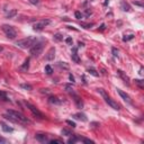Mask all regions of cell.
<instances>
[{"mask_svg":"<svg viewBox=\"0 0 144 144\" xmlns=\"http://www.w3.org/2000/svg\"><path fill=\"white\" fill-rule=\"evenodd\" d=\"M133 38H134V35L131 34V35L124 36V37H123V41H124V42H127V41H130V39H133Z\"/></svg>","mask_w":144,"mask_h":144,"instance_id":"cell-24","label":"cell"},{"mask_svg":"<svg viewBox=\"0 0 144 144\" xmlns=\"http://www.w3.org/2000/svg\"><path fill=\"white\" fill-rule=\"evenodd\" d=\"M50 23H51L50 19H42V20H39V21H37V23L35 24L34 27H33V29L36 30V32H41V30L44 29Z\"/></svg>","mask_w":144,"mask_h":144,"instance_id":"cell-7","label":"cell"},{"mask_svg":"<svg viewBox=\"0 0 144 144\" xmlns=\"http://www.w3.org/2000/svg\"><path fill=\"white\" fill-rule=\"evenodd\" d=\"M29 2L30 4H33V5H38L39 0H29Z\"/></svg>","mask_w":144,"mask_h":144,"instance_id":"cell-35","label":"cell"},{"mask_svg":"<svg viewBox=\"0 0 144 144\" xmlns=\"http://www.w3.org/2000/svg\"><path fill=\"white\" fill-rule=\"evenodd\" d=\"M54 39H55V41H57V42H60V41H62V39H63V36L61 34H55L54 35Z\"/></svg>","mask_w":144,"mask_h":144,"instance_id":"cell-25","label":"cell"},{"mask_svg":"<svg viewBox=\"0 0 144 144\" xmlns=\"http://www.w3.org/2000/svg\"><path fill=\"white\" fill-rule=\"evenodd\" d=\"M117 73H118V75L121 77V78L124 80L125 83H126L127 86H130V78H128V77H127L126 74H125V73H124L123 71H122V70H117Z\"/></svg>","mask_w":144,"mask_h":144,"instance_id":"cell-11","label":"cell"},{"mask_svg":"<svg viewBox=\"0 0 144 144\" xmlns=\"http://www.w3.org/2000/svg\"><path fill=\"white\" fill-rule=\"evenodd\" d=\"M0 143H6V139H4V137L0 136Z\"/></svg>","mask_w":144,"mask_h":144,"instance_id":"cell-37","label":"cell"},{"mask_svg":"<svg viewBox=\"0 0 144 144\" xmlns=\"http://www.w3.org/2000/svg\"><path fill=\"white\" fill-rule=\"evenodd\" d=\"M0 125H1V127H2V131L6 132V133H11V132H14L13 127H9L8 125H6L5 123H0Z\"/></svg>","mask_w":144,"mask_h":144,"instance_id":"cell-16","label":"cell"},{"mask_svg":"<svg viewBox=\"0 0 144 144\" xmlns=\"http://www.w3.org/2000/svg\"><path fill=\"white\" fill-rule=\"evenodd\" d=\"M69 79H70V81H71L72 83H73V82H74V77H73L72 74H70V75H69Z\"/></svg>","mask_w":144,"mask_h":144,"instance_id":"cell-36","label":"cell"},{"mask_svg":"<svg viewBox=\"0 0 144 144\" xmlns=\"http://www.w3.org/2000/svg\"><path fill=\"white\" fill-rule=\"evenodd\" d=\"M25 105H26V107L28 108L30 112H32V114L35 116V117H37V118H41V119H43V118H45V115L43 114V113L39 110L38 108H36V107L34 106V105H32V104H29V103H25Z\"/></svg>","mask_w":144,"mask_h":144,"instance_id":"cell-6","label":"cell"},{"mask_svg":"<svg viewBox=\"0 0 144 144\" xmlns=\"http://www.w3.org/2000/svg\"><path fill=\"white\" fill-rule=\"evenodd\" d=\"M1 51H2V47H1V46H0V52H1Z\"/></svg>","mask_w":144,"mask_h":144,"instance_id":"cell-42","label":"cell"},{"mask_svg":"<svg viewBox=\"0 0 144 144\" xmlns=\"http://www.w3.org/2000/svg\"><path fill=\"white\" fill-rule=\"evenodd\" d=\"M28 69H29V59H26L25 61H24V63L19 66V70L23 71V72H27Z\"/></svg>","mask_w":144,"mask_h":144,"instance_id":"cell-12","label":"cell"},{"mask_svg":"<svg viewBox=\"0 0 144 144\" xmlns=\"http://www.w3.org/2000/svg\"><path fill=\"white\" fill-rule=\"evenodd\" d=\"M72 96L74 97V101L77 104V106H78V108H82V106H83V103H82V100L80 99V97L77 96V95L73 94V92H72Z\"/></svg>","mask_w":144,"mask_h":144,"instance_id":"cell-15","label":"cell"},{"mask_svg":"<svg viewBox=\"0 0 144 144\" xmlns=\"http://www.w3.org/2000/svg\"><path fill=\"white\" fill-rule=\"evenodd\" d=\"M78 141H81L80 137L77 136V135H72V136L68 140V143H69V144H74L75 142H78Z\"/></svg>","mask_w":144,"mask_h":144,"instance_id":"cell-17","label":"cell"},{"mask_svg":"<svg viewBox=\"0 0 144 144\" xmlns=\"http://www.w3.org/2000/svg\"><path fill=\"white\" fill-rule=\"evenodd\" d=\"M66 124H69L70 126H72V127H75V123L72 121H66Z\"/></svg>","mask_w":144,"mask_h":144,"instance_id":"cell-33","label":"cell"},{"mask_svg":"<svg viewBox=\"0 0 144 144\" xmlns=\"http://www.w3.org/2000/svg\"><path fill=\"white\" fill-rule=\"evenodd\" d=\"M50 143H52V144H63V141L62 140H51V141H48Z\"/></svg>","mask_w":144,"mask_h":144,"instance_id":"cell-26","label":"cell"},{"mask_svg":"<svg viewBox=\"0 0 144 144\" xmlns=\"http://www.w3.org/2000/svg\"><path fill=\"white\" fill-rule=\"evenodd\" d=\"M36 41H37L36 37H26V38L19 39V41L16 43V45L20 48H30Z\"/></svg>","mask_w":144,"mask_h":144,"instance_id":"cell-3","label":"cell"},{"mask_svg":"<svg viewBox=\"0 0 144 144\" xmlns=\"http://www.w3.org/2000/svg\"><path fill=\"white\" fill-rule=\"evenodd\" d=\"M72 117L75 118V119H78V121H82V122L87 121V116H86L84 114H82V113H78V114L72 115Z\"/></svg>","mask_w":144,"mask_h":144,"instance_id":"cell-13","label":"cell"},{"mask_svg":"<svg viewBox=\"0 0 144 144\" xmlns=\"http://www.w3.org/2000/svg\"><path fill=\"white\" fill-rule=\"evenodd\" d=\"M75 17L78 18V19H81V17H82V14L80 13V11H75Z\"/></svg>","mask_w":144,"mask_h":144,"instance_id":"cell-32","label":"cell"},{"mask_svg":"<svg viewBox=\"0 0 144 144\" xmlns=\"http://www.w3.org/2000/svg\"><path fill=\"white\" fill-rule=\"evenodd\" d=\"M0 99L5 100V101H8V97H7V95H6V92H4V91H0Z\"/></svg>","mask_w":144,"mask_h":144,"instance_id":"cell-19","label":"cell"},{"mask_svg":"<svg viewBox=\"0 0 144 144\" xmlns=\"http://www.w3.org/2000/svg\"><path fill=\"white\" fill-rule=\"evenodd\" d=\"M35 139L37 140L38 142H41V143H47L48 141H50V140L47 139V136L45 135V134H36V135H35Z\"/></svg>","mask_w":144,"mask_h":144,"instance_id":"cell-9","label":"cell"},{"mask_svg":"<svg viewBox=\"0 0 144 144\" xmlns=\"http://www.w3.org/2000/svg\"><path fill=\"white\" fill-rule=\"evenodd\" d=\"M5 117L9 119V121L14 122V123H18V124L25 125V124L29 123L28 118H27L26 116H24L21 113L16 112V110H11V109L7 110V115H5Z\"/></svg>","mask_w":144,"mask_h":144,"instance_id":"cell-1","label":"cell"},{"mask_svg":"<svg viewBox=\"0 0 144 144\" xmlns=\"http://www.w3.org/2000/svg\"><path fill=\"white\" fill-rule=\"evenodd\" d=\"M61 133H62V135H68V136L71 135V132L68 131V130H65V128H64V130H62V132H61Z\"/></svg>","mask_w":144,"mask_h":144,"instance_id":"cell-27","label":"cell"},{"mask_svg":"<svg viewBox=\"0 0 144 144\" xmlns=\"http://www.w3.org/2000/svg\"><path fill=\"white\" fill-rule=\"evenodd\" d=\"M71 57H72V61H74L75 63L80 62V59H79V56H78V50H77V48H73V50H72Z\"/></svg>","mask_w":144,"mask_h":144,"instance_id":"cell-14","label":"cell"},{"mask_svg":"<svg viewBox=\"0 0 144 144\" xmlns=\"http://www.w3.org/2000/svg\"><path fill=\"white\" fill-rule=\"evenodd\" d=\"M81 141H82L83 143H94V141L88 140V139H81Z\"/></svg>","mask_w":144,"mask_h":144,"instance_id":"cell-34","label":"cell"},{"mask_svg":"<svg viewBox=\"0 0 144 144\" xmlns=\"http://www.w3.org/2000/svg\"><path fill=\"white\" fill-rule=\"evenodd\" d=\"M89 15H91V11H89V10H86V16H89Z\"/></svg>","mask_w":144,"mask_h":144,"instance_id":"cell-39","label":"cell"},{"mask_svg":"<svg viewBox=\"0 0 144 144\" xmlns=\"http://www.w3.org/2000/svg\"><path fill=\"white\" fill-rule=\"evenodd\" d=\"M81 26L84 27V28H90V27L94 26V24L92 23H91V24H81Z\"/></svg>","mask_w":144,"mask_h":144,"instance_id":"cell-29","label":"cell"},{"mask_svg":"<svg viewBox=\"0 0 144 144\" xmlns=\"http://www.w3.org/2000/svg\"><path fill=\"white\" fill-rule=\"evenodd\" d=\"M54 57H55V48L51 47L50 51L47 52V54L45 55V59H46L47 61H52V60H54Z\"/></svg>","mask_w":144,"mask_h":144,"instance_id":"cell-10","label":"cell"},{"mask_svg":"<svg viewBox=\"0 0 144 144\" xmlns=\"http://www.w3.org/2000/svg\"><path fill=\"white\" fill-rule=\"evenodd\" d=\"M44 71L46 72L47 74H52V73H53V69H52L51 65H46L45 66V69H44Z\"/></svg>","mask_w":144,"mask_h":144,"instance_id":"cell-20","label":"cell"},{"mask_svg":"<svg viewBox=\"0 0 144 144\" xmlns=\"http://www.w3.org/2000/svg\"><path fill=\"white\" fill-rule=\"evenodd\" d=\"M112 52H113V55H114L115 57H117V56H118V51L116 50L115 47H113V48H112Z\"/></svg>","mask_w":144,"mask_h":144,"instance_id":"cell-30","label":"cell"},{"mask_svg":"<svg viewBox=\"0 0 144 144\" xmlns=\"http://www.w3.org/2000/svg\"><path fill=\"white\" fill-rule=\"evenodd\" d=\"M21 88H24L26 90H32V86H29V84H21Z\"/></svg>","mask_w":144,"mask_h":144,"instance_id":"cell-28","label":"cell"},{"mask_svg":"<svg viewBox=\"0 0 144 144\" xmlns=\"http://www.w3.org/2000/svg\"><path fill=\"white\" fill-rule=\"evenodd\" d=\"M65 43H66V44H68V45H72V43H73L72 38H71V37H68V38L65 39Z\"/></svg>","mask_w":144,"mask_h":144,"instance_id":"cell-31","label":"cell"},{"mask_svg":"<svg viewBox=\"0 0 144 144\" xmlns=\"http://www.w3.org/2000/svg\"><path fill=\"white\" fill-rule=\"evenodd\" d=\"M135 5H137V6H140V7H142V4H140V2H135Z\"/></svg>","mask_w":144,"mask_h":144,"instance_id":"cell-41","label":"cell"},{"mask_svg":"<svg viewBox=\"0 0 144 144\" xmlns=\"http://www.w3.org/2000/svg\"><path fill=\"white\" fill-rule=\"evenodd\" d=\"M88 72H89L90 74H92L94 77H99V73H98V72H97V71H96V70H95L94 68L89 69V70H88Z\"/></svg>","mask_w":144,"mask_h":144,"instance_id":"cell-21","label":"cell"},{"mask_svg":"<svg viewBox=\"0 0 144 144\" xmlns=\"http://www.w3.org/2000/svg\"><path fill=\"white\" fill-rule=\"evenodd\" d=\"M16 15H17V10H16V9H13V10L9 11V13L7 14V18H8V19H10V18H14Z\"/></svg>","mask_w":144,"mask_h":144,"instance_id":"cell-18","label":"cell"},{"mask_svg":"<svg viewBox=\"0 0 144 144\" xmlns=\"http://www.w3.org/2000/svg\"><path fill=\"white\" fill-rule=\"evenodd\" d=\"M100 29H101V30H104V29H105V24H103V25L100 26Z\"/></svg>","mask_w":144,"mask_h":144,"instance_id":"cell-40","label":"cell"},{"mask_svg":"<svg viewBox=\"0 0 144 144\" xmlns=\"http://www.w3.org/2000/svg\"><path fill=\"white\" fill-rule=\"evenodd\" d=\"M117 92L119 94V96L124 99V101H126L127 104H130V105H131V104H132V99H131V97L128 96L126 92H124V91L121 90V89H117Z\"/></svg>","mask_w":144,"mask_h":144,"instance_id":"cell-8","label":"cell"},{"mask_svg":"<svg viewBox=\"0 0 144 144\" xmlns=\"http://www.w3.org/2000/svg\"><path fill=\"white\" fill-rule=\"evenodd\" d=\"M97 90H98V92L101 95V97L105 99V101L108 104V106H110L113 109H115V110H119V105L115 101L114 99H112V98H110L108 95H107V92H106L105 90H104V89H97Z\"/></svg>","mask_w":144,"mask_h":144,"instance_id":"cell-2","label":"cell"},{"mask_svg":"<svg viewBox=\"0 0 144 144\" xmlns=\"http://www.w3.org/2000/svg\"><path fill=\"white\" fill-rule=\"evenodd\" d=\"M43 48H44V42L36 41L34 44H33V46L30 47V51H29L30 55H32V56H38V55L42 53Z\"/></svg>","mask_w":144,"mask_h":144,"instance_id":"cell-4","label":"cell"},{"mask_svg":"<svg viewBox=\"0 0 144 144\" xmlns=\"http://www.w3.org/2000/svg\"><path fill=\"white\" fill-rule=\"evenodd\" d=\"M1 29H2V32L6 34V36L9 38V39H15L16 38V36H17V33H16V30L14 29V27L13 26H10V25H2L1 26Z\"/></svg>","mask_w":144,"mask_h":144,"instance_id":"cell-5","label":"cell"},{"mask_svg":"<svg viewBox=\"0 0 144 144\" xmlns=\"http://www.w3.org/2000/svg\"><path fill=\"white\" fill-rule=\"evenodd\" d=\"M122 8H123V10L124 11H128V10H130V6H128L127 4H125V2L123 1V2H122Z\"/></svg>","mask_w":144,"mask_h":144,"instance_id":"cell-23","label":"cell"},{"mask_svg":"<svg viewBox=\"0 0 144 144\" xmlns=\"http://www.w3.org/2000/svg\"><path fill=\"white\" fill-rule=\"evenodd\" d=\"M48 101L51 104H60V100H57L56 97H51L50 99H48Z\"/></svg>","mask_w":144,"mask_h":144,"instance_id":"cell-22","label":"cell"},{"mask_svg":"<svg viewBox=\"0 0 144 144\" xmlns=\"http://www.w3.org/2000/svg\"><path fill=\"white\" fill-rule=\"evenodd\" d=\"M135 82L137 84H140V87H142V82H141V80H135Z\"/></svg>","mask_w":144,"mask_h":144,"instance_id":"cell-38","label":"cell"}]
</instances>
